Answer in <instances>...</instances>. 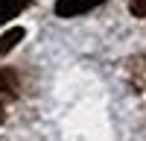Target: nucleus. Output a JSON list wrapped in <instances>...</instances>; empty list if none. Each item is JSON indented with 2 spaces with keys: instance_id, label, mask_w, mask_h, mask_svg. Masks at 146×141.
<instances>
[{
  "instance_id": "obj_1",
  "label": "nucleus",
  "mask_w": 146,
  "mask_h": 141,
  "mask_svg": "<svg viewBox=\"0 0 146 141\" xmlns=\"http://www.w3.org/2000/svg\"><path fill=\"white\" fill-rule=\"evenodd\" d=\"M105 0H56V15L58 18H76V15H85L96 6H102Z\"/></svg>"
},
{
  "instance_id": "obj_2",
  "label": "nucleus",
  "mask_w": 146,
  "mask_h": 141,
  "mask_svg": "<svg viewBox=\"0 0 146 141\" xmlns=\"http://www.w3.org/2000/svg\"><path fill=\"white\" fill-rule=\"evenodd\" d=\"M18 88H21L18 74L9 70V68H3V70H0V100H15L18 97Z\"/></svg>"
},
{
  "instance_id": "obj_3",
  "label": "nucleus",
  "mask_w": 146,
  "mask_h": 141,
  "mask_svg": "<svg viewBox=\"0 0 146 141\" xmlns=\"http://www.w3.org/2000/svg\"><path fill=\"white\" fill-rule=\"evenodd\" d=\"M32 0H0V23H6L12 18H18Z\"/></svg>"
},
{
  "instance_id": "obj_4",
  "label": "nucleus",
  "mask_w": 146,
  "mask_h": 141,
  "mask_svg": "<svg viewBox=\"0 0 146 141\" xmlns=\"http://www.w3.org/2000/svg\"><path fill=\"white\" fill-rule=\"evenodd\" d=\"M18 41H23V27H12L9 32H3V35H0V56L12 53L18 47Z\"/></svg>"
},
{
  "instance_id": "obj_5",
  "label": "nucleus",
  "mask_w": 146,
  "mask_h": 141,
  "mask_svg": "<svg viewBox=\"0 0 146 141\" xmlns=\"http://www.w3.org/2000/svg\"><path fill=\"white\" fill-rule=\"evenodd\" d=\"M129 9H131V15L146 18V0H129Z\"/></svg>"
},
{
  "instance_id": "obj_6",
  "label": "nucleus",
  "mask_w": 146,
  "mask_h": 141,
  "mask_svg": "<svg viewBox=\"0 0 146 141\" xmlns=\"http://www.w3.org/2000/svg\"><path fill=\"white\" fill-rule=\"evenodd\" d=\"M0 124H3V106H0Z\"/></svg>"
}]
</instances>
